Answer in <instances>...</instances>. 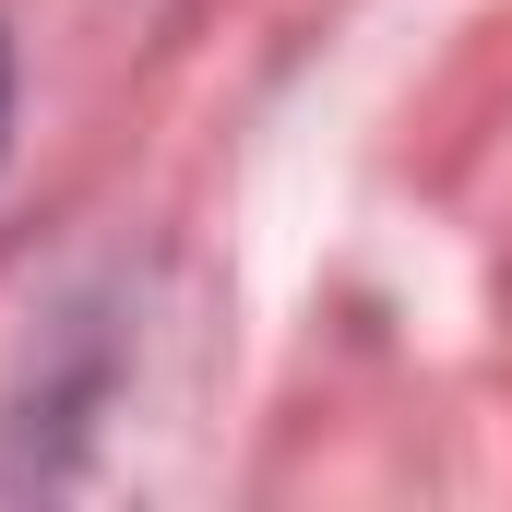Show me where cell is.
Instances as JSON below:
<instances>
[{
	"label": "cell",
	"instance_id": "cell-1",
	"mask_svg": "<svg viewBox=\"0 0 512 512\" xmlns=\"http://www.w3.org/2000/svg\"><path fill=\"white\" fill-rule=\"evenodd\" d=\"M0 120H12V72H0Z\"/></svg>",
	"mask_w": 512,
	"mask_h": 512
}]
</instances>
